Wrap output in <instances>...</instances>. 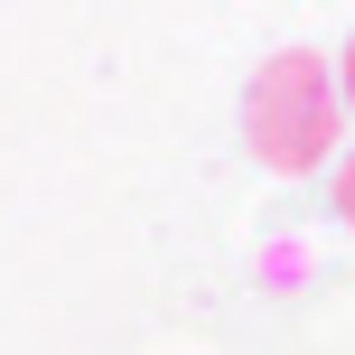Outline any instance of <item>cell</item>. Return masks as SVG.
I'll return each instance as SVG.
<instances>
[{"label":"cell","mask_w":355,"mask_h":355,"mask_svg":"<svg viewBox=\"0 0 355 355\" xmlns=\"http://www.w3.org/2000/svg\"><path fill=\"white\" fill-rule=\"evenodd\" d=\"M337 94H346V112H355V37H346V56H337Z\"/></svg>","instance_id":"obj_3"},{"label":"cell","mask_w":355,"mask_h":355,"mask_svg":"<svg viewBox=\"0 0 355 355\" xmlns=\"http://www.w3.org/2000/svg\"><path fill=\"white\" fill-rule=\"evenodd\" d=\"M243 141L271 178H300V168H327V150L346 141V94H337V66L318 47H281L243 94Z\"/></svg>","instance_id":"obj_1"},{"label":"cell","mask_w":355,"mask_h":355,"mask_svg":"<svg viewBox=\"0 0 355 355\" xmlns=\"http://www.w3.org/2000/svg\"><path fill=\"white\" fill-rule=\"evenodd\" d=\"M337 215H346V225H355V150H346V159H337Z\"/></svg>","instance_id":"obj_2"}]
</instances>
